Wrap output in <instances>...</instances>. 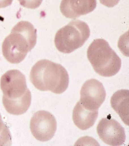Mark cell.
<instances>
[{
	"instance_id": "1",
	"label": "cell",
	"mask_w": 129,
	"mask_h": 146,
	"mask_svg": "<svg viewBox=\"0 0 129 146\" xmlns=\"http://www.w3.org/2000/svg\"><path fill=\"white\" fill-rule=\"evenodd\" d=\"M0 86L3 105L8 112L21 115L27 111L31 105V96L22 72L18 70L8 71L1 78Z\"/></svg>"
},
{
	"instance_id": "2",
	"label": "cell",
	"mask_w": 129,
	"mask_h": 146,
	"mask_svg": "<svg viewBox=\"0 0 129 146\" xmlns=\"http://www.w3.org/2000/svg\"><path fill=\"white\" fill-rule=\"evenodd\" d=\"M37 29L29 22L21 21L12 29L2 44V52L11 63L21 62L37 43Z\"/></svg>"
},
{
	"instance_id": "3",
	"label": "cell",
	"mask_w": 129,
	"mask_h": 146,
	"mask_svg": "<svg viewBox=\"0 0 129 146\" xmlns=\"http://www.w3.org/2000/svg\"><path fill=\"white\" fill-rule=\"evenodd\" d=\"M30 78L38 90L49 91L56 94L64 92L69 82V74L63 66L47 59L39 60L34 65Z\"/></svg>"
},
{
	"instance_id": "4",
	"label": "cell",
	"mask_w": 129,
	"mask_h": 146,
	"mask_svg": "<svg viewBox=\"0 0 129 146\" xmlns=\"http://www.w3.org/2000/svg\"><path fill=\"white\" fill-rule=\"evenodd\" d=\"M87 57L94 70L100 76H114L120 69V58L103 39L93 41L87 50Z\"/></svg>"
},
{
	"instance_id": "5",
	"label": "cell",
	"mask_w": 129,
	"mask_h": 146,
	"mask_svg": "<svg viewBox=\"0 0 129 146\" xmlns=\"http://www.w3.org/2000/svg\"><path fill=\"white\" fill-rule=\"evenodd\" d=\"M90 35V29L86 23L80 20L72 21L56 33L55 47L60 52L71 53L81 47Z\"/></svg>"
},
{
	"instance_id": "6",
	"label": "cell",
	"mask_w": 129,
	"mask_h": 146,
	"mask_svg": "<svg viewBox=\"0 0 129 146\" xmlns=\"http://www.w3.org/2000/svg\"><path fill=\"white\" fill-rule=\"evenodd\" d=\"M57 128L55 117L49 112L38 111L34 114L30 122V129L34 137L41 141L50 140Z\"/></svg>"
},
{
	"instance_id": "7",
	"label": "cell",
	"mask_w": 129,
	"mask_h": 146,
	"mask_svg": "<svg viewBox=\"0 0 129 146\" xmlns=\"http://www.w3.org/2000/svg\"><path fill=\"white\" fill-rule=\"evenodd\" d=\"M106 92L100 82L91 79L86 81L81 87L80 101L89 110H97L106 99Z\"/></svg>"
},
{
	"instance_id": "8",
	"label": "cell",
	"mask_w": 129,
	"mask_h": 146,
	"mask_svg": "<svg viewBox=\"0 0 129 146\" xmlns=\"http://www.w3.org/2000/svg\"><path fill=\"white\" fill-rule=\"evenodd\" d=\"M97 131L102 141L109 145H122L126 140L124 127L114 119H102L97 125Z\"/></svg>"
},
{
	"instance_id": "9",
	"label": "cell",
	"mask_w": 129,
	"mask_h": 146,
	"mask_svg": "<svg viewBox=\"0 0 129 146\" xmlns=\"http://www.w3.org/2000/svg\"><path fill=\"white\" fill-rule=\"evenodd\" d=\"M96 6V0H62L60 10L64 17L75 19L92 12Z\"/></svg>"
},
{
	"instance_id": "10",
	"label": "cell",
	"mask_w": 129,
	"mask_h": 146,
	"mask_svg": "<svg viewBox=\"0 0 129 146\" xmlns=\"http://www.w3.org/2000/svg\"><path fill=\"white\" fill-rule=\"evenodd\" d=\"M98 114V110H89L79 101L73 108L72 118L76 126L81 130H86L93 126Z\"/></svg>"
},
{
	"instance_id": "11",
	"label": "cell",
	"mask_w": 129,
	"mask_h": 146,
	"mask_svg": "<svg viewBox=\"0 0 129 146\" xmlns=\"http://www.w3.org/2000/svg\"><path fill=\"white\" fill-rule=\"evenodd\" d=\"M129 98L128 90H121L112 96L111 104L112 108L121 117L124 124L129 125Z\"/></svg>"
},
{
	"instance_id": "12",
	"label": "cell",
	"mask_w": 129,
	"mask_h": 146,
	"mask_svg": "<svg viewBox=\"0 0 129 146\" xmlns=\"http://www.w3.org/2000/svg\"><path fill=\"white\" fill-rule=\"evenodd\" d=\"M12 143V135L8 128L2 120L0 114V146H10Z\"/></svg>"
},
{
	"instance_id": "13",
	"label": "cell",
	"mask_w": 129,
	"mask_h": 146,
	"mask_svg": "<svg viewBox=\"0 0 129 146\" xmlns=\"http://www.w3.org/2000/svg\"><path fill=\"white\" fill-rule=\"evenodd\" d=\"M22 6L28 9H35L40 6L43 0H18Z\"/></svg>"
},
{
	"instance_id": "14",
	"label": "cell",
	"mask_w": 129,
	"mask_h": 146,
	"mask_svg": "<svg viewBox=\"0 0 129 146\" xmlns=\"http://www.w3.org/2000/svg\"><path fill=\"white\" fill-rule=\"evenodd\" d=\"M120 0H100L101 4L107 7H113L117 5Z\"/></svg>"
},
{
	"instance_id": "15",
	"label": "cell",
	"mask_w": 129,
	"mask_h": 146,
	"mask_svg": "<svg viewBox=\"0 0 129 146\" xmlns=\"http://www.w3.org/2000/svg\"><path fill=\"white\" fill-rule=\"evenodd\" d=\"M13 0H0V8H4L12 4Z\"/></svg>"
}]
</instances>
